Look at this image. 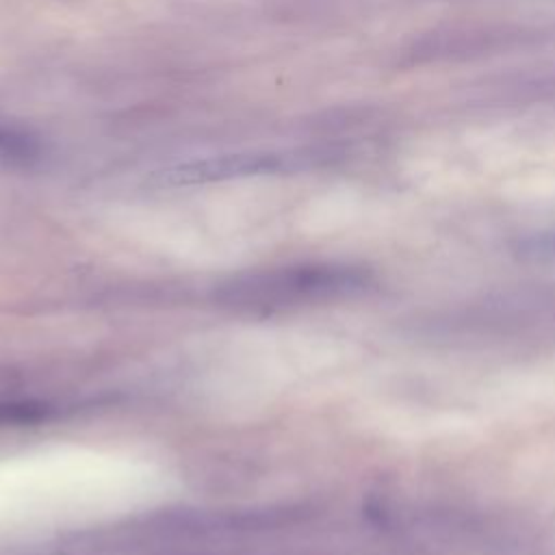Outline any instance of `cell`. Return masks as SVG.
Wrapping results in <instances>:
<instances>
[{"label": "cell", "mask_w": 555, "mask_h": 555, "mask_svg": "<svg viewBox=\"0 0 555 555\" xmlns=\"http://www.w3.org/2000/svg\"><path fill=\"white\" fill-rule=\"evenodd\" d=\"M43 156L41 139L7 119H0V160L7 165L30 167Z\"/></svg>", "instance_id": "3957f363"}, {"label": "cell", "mask_w": 555, "mask_h": 555, "mask_svg": "<svg viewBox=\"0 0 555 555\" xmlns=\"http://www.w3.org/2000/svg\"><path fill=\"white\" fill-rule=\"evenodd\" d=\"M39 414H41V410L33 408V405H0V423L33 421Z\"/></svg>", "instance_id": "277c9868"}, {"label": "cell", "mask_w": 555, "mask_h": 555, "mask_svg": "<svg viewBox=\"0 0 555 555\" xmlns=\"http://www.w3.org/2000/svg\"><path fill=\"white\" fill-rule=\"evenodd\" d=\"M310 156L306 152H243V154H221L199 160L180 163L154 173V184L158 186H189L221 182L232 178L264 176L278 171H291L304 167Z\"/></svg>", "instance_id": "6da1fadb"}, {"label": "cell", "mask_w": 555, "mask_h": 555, "mask_svg": "<svg viewBox=\"0 0 555 555\" xmlns=\"http://www.w3.org/2000/svg\"><path fill=\"white\" fill-rule=\"evenodd\" d=\"M364 275L345 267H304L282 273L254 278L247 284L236 286V299L245 304L262 301V306H280L282 301H295L314 295H336L358 288Z\"/></svg>", "instance_id": "7a4b0ae2"}]
</instances>
